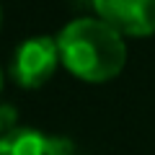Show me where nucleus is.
<instances>
[{"mask_svg": "<svg viewBox=\"0 0 155 155\" xmlns=\"http://www.w3.org/2000/svg\"><path fill=\"white\" fill-rule=\"evenodd\" d=\"M57 52L67 70L91 83L114 78L127 62L122 34L101 18L70 21L57 36Z\"/></svg>", "mask_w": 155, "mask_h": 155, "instance_id": "1", "label": "nucleus"}, {"mask_svg": "<svg viewBox=\"0 0 155 155\" xmlns=\"http://www.w3.org/2000/svg\"><path fill=\"white\" fill-rule=\"evenodd\" d=\"M60 60L57 39L52 36H31L21 41L11 62V75L23 88H39L52 78Z\"/></svg>", "mask_w": 155, "mask_h": 155, "instance_id": "2", "label": "nucleus"}, {"mask_svg": "<svg viewBox=\"0 0 155 155\" xmlns=\"http://www.w3.org/2000/svg\"><path fill=\"white\" fill-rule=\"evenodd\" d=\"M96 11L119 34L147 36L155 31V0H98Z\"/></svg>", "mask_w": 155, "mask_h": 155, "instance_id": "3", "label": "nucleus"}, {"mask_svg": "<svg viewBox=\"0 0 155 155\" xmlns=\"http://www.w3.org/2000/svg\"><path fill=\"white\" fill-rule=\"evenodd\" d=\"M0 155H72V145L31 127H16L0 137Z\"/></svg>", "mask_w": 155, "mask_h": 155, "instance_id": "4", "label": "nucleus"}, {"mask_svg": "<svg viewBox=\"0 0 155 155\" xmlns=\"http://www.w3.org/2000/svg\"><path fill=\"white\" fill-rule=\"evenodd\" d=\"M16 122H18V111L8 104H0V137H5L8 132H13L18 127Z\"/></svg>", "mask_w": 155, "mask_h": 155, "instance_id": "5", "label": "nucleus"}, {"mask_svg": "<svg viewBox=\"0 0 155 155\" xmlns=\"http://www.w3.org/2000/svg\"><path fill=\"white\" fill-rule=\"evenodd\" d=\"M0 88H3V72H0Z\"/></svg>", "mask_w": 155, "mask_h": 155, "instance_id": "6", "label": "nucleus"}, {"mask_svg": "<svg viewBox=\"0 0 155 155\" xmlns=\"http://www.w3.org/2000/svg\"><path fill=\"white\" fill-rule=\"evenodd\" d=\"M0 21H3V11H0Z\"/></svg>", "mask_w": 155, "mask_h": 155, "instance_id": "7", "label": "nucleus"}]
</instances>
